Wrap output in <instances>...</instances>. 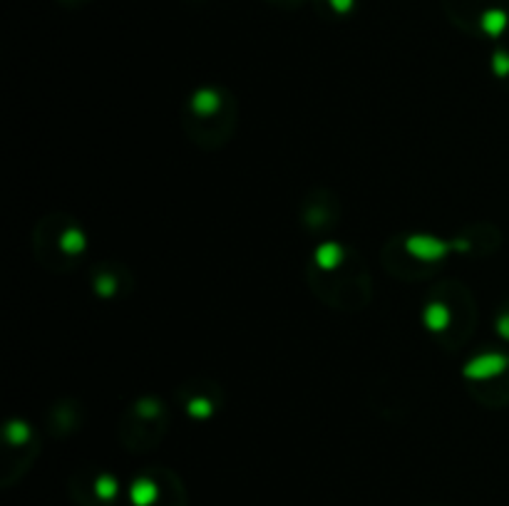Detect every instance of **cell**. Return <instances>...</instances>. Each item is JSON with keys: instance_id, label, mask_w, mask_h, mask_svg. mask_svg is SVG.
Returning <instances> with one entry per match:
<instances>
[{"instance_id": "obj_1", "label": "cell", "mask_w": 509, "mask_h": 506, "mask_svg": "<svg viewBox=\"0 0 509 506\" xmlns=\"http://www.w3.org/2000/svg\"><path fill=\"white\" fill-rule=\"evenodd\" d=\"M306 278L313 296L321 298L333 310L360 313L370 303V271L363 256L343 243L323 241L313 251Z\"/></svg>"}, {"instance_id": "obj_2", "label": "cell", "mask_w": 509, "mask_h": 506, "mask_svg": "<svg viewBox=\"0 0 509 506\" xmlns=\"http://www.w3.org/2000/svg\"><path fill=\"white\" fill-rule=\"evenodd\" d=\"M239 124L236 97L223 85H204L189 94L181 112V130L194 147L217 152L231 142Z\"/></svg>"}, {"instance_id": "obj_3", "label": "cell", "mask_w": 509, "mask_h": 506, "mask_svg": "<svg viewBox=\"0 0 509 506\" xmlns=\"http://www.w3.org/2000/svg\"><path fill=\"white\" fill-rule=\"evenodd\" d=\"M422 323L445 350H459L477 325V303L472 290L452 278L440 281L430 290L422 310Z\"/></svg>"}, {"instance_id": "obj_9", "label": "cell", "mask_w": 509, "mask_h": 506, "mask_svg": "<svg viewBox=\"0 0 509 506\" xmlns=\"http://www.w3.org/2000/svg\"><path fill=\"white\" fill-rule=\"evenodd\" d=\"M90 285H92V293L97 298L117 301V298H127L132 293L134 276L119 261H102L90 271Z\"/></svg>"}, {"instance_id": "obj_11", "label": "cell", "mask_w": 509, "mask_h": 506, "mask_svg": "<svg viewBox=\"0 0 509 506\" xmlns=\"http://www.w3.org/2000/svg\"><path fill=\"white\" fill-rule=\"evenodd\" d=\"M92 492L102 504H112V501L119 496V482L110 474V472H102V474L94 476Z\"/></svg>"}, {"instance_id": "obj_5", "label": "cell", "mask_w": 509, "mask_h": 506, "mask_svg": "<svg viewBox=\"0 0 509 506\" xmlns=\"http://www.w3.org/2000/svg\"><path fill=\"white\" fill-rule=\"evenodd\" d=\"M172 412L164 400L154 395H142L132 402L119 417V442L132 452L152 449L167 434Z\"/></svg>"}, {"instance_id": "obj_4", "label": "cell", "mask_w": 509, "mask_h": 506, "mask_svg": "<svg viewBox=\"0 0 509 506\" xmlns=\"http://www.w3.org/2000/svg\"><path fill=\"white\" fill-rule=\"evenodd\" d=\"M87 234L70 214H48L35 223L32 251L50 273H70L87 253Z\"/></svg>"}, {"instance_id": "obj_10", "label": "cell", "mask_w": 509, "mask_h": 506, "mask_svg": "<svg viewBox=\"0 0 509 506\" xmlns=\"http://www.w3.org/2000/svg\"><path fill=\"white\" fill-rule=\"evenodd\" d=\"M48 422H50V429H52L55 434H68L82 422V412L74 402L62 400V402H57L55 407L50 409Z\"/></svg>"}, {"instance_id": "obj_8", "label": "cell", "mask_w": 509, "mask_h": 506, "mask_svg": "<svg viewBox=\"0 0 509 506\" xmlns=\"http://www.w3.org/2000/svg\"><path fill=\"white\" fill-rule=\"evenodd\" d=\"M298 219L303 223V229L316 236H326L338 226L341 219V204L338 196L328 189H313L303 196L301 209H298Z\"/></svg>"}, {"instance_id": "obj_12", "label": "cell", "mask_w": 509, "mask_h": 506, "mask_svg": "<svg viewBox=\"0 0 509 506\" xmlns=\"http://www.w3.org/2000/svg\"><path fill=\"white\" fill-rule=\"evenodd\" d=\"M495 327L504 340H509V303H504L499 313L495 315Z\"/></svg>"}, {"instance_id": "obj_6", "label": "cell", "mask_w": 509, "mask_h": 506, "mask_svg": "<svg viewBox=\"0 0 509 506\" xmlns=\"http://www.w3.org/2000/svg\"><path fill=\"white\" fill-rule=\"evenodd\" d=\"M472 395L482 405H504L509 400V358L502 352H482L465 367Z\"/></svg>"}, {"instance_id": "obj_7", "label": "cell", "mask_w": 509, "mask_h": 506, "mask_svg": "<svg viewBox=\"0 0 509 506\" xmlns=\"http://www.w3.org/2000/svg\"><path fill=\"white\" fill-rule=\"evenodd\" d=\"M177 405L184 409L192 420H211L217 417L223 405V392L209 377H192L181 387H177L174 395Z\"/></svg>"}]
</instances>
